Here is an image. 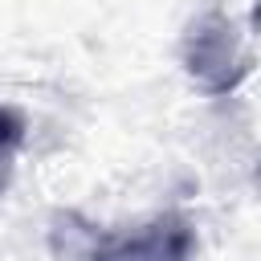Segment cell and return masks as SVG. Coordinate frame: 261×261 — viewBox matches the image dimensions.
Returning a JSON list of instances; mask_svg holds the SVG:
<instances>
[{
	"mask_svg": "<svg viewBox=\"0 0 261 261\" xmlns=\"http://www.w3.org/2000/svg\"><path fill=\"white\" fill-rule=\"evenodd\" d=\"M188 61H192V73L204 82L208 69H220V90L232 86L228 77V65H237V53H232V41L220 24V33H212V24H200L196 37H192V49H188Z\"/></svg>",
	"mask_w": 261,
	"mask_h": 261,
	"instance_id": "6da1fadb",
	"label": "cell"
},
{
	"mask_svg": "<svg viewBox=\"0 0 261 261\" xmlns=\"http://www.w3.org/2000/svg\"><path fill=\"white\" fill-rule=\"evenodd\" d=\"M184 241H188L184 232H175V241L167 232H151V237H143L135 245H122V249H114L98 261H184Z\"/></svg>",
	"mask_w": 261,
	"mask_h": 261,
	"instance_id": "7a4b0ae2",
	"label": "cell"
},
{
	"mask_svg": "<svg viewBox=\"0 0 261 261\" xmlns=\"http://www.w3.org/2000/svg\"><path fill=\"white\" fill-rule=\"evenodd\" d=\"M20 130H24L20 118H16L8 106H0V147H16V143H20Z\"/></svg>",
	"mask_w": 261,
	"mask_h": 261,
	"instance_id": "3957f363",
	"label": "cell"
}]
</instances>
